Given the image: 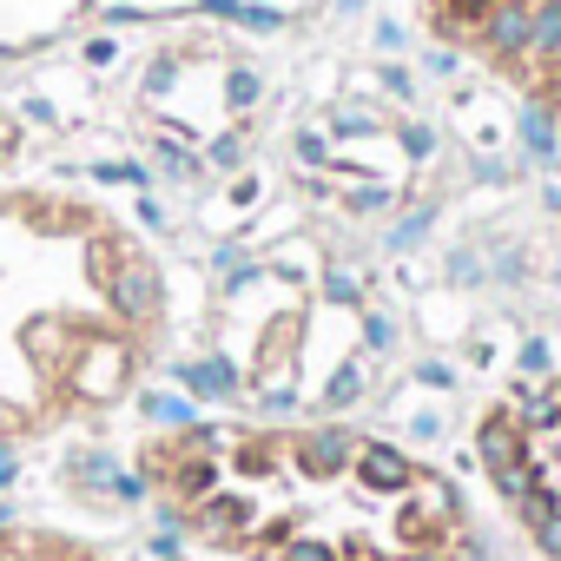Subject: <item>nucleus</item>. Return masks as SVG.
I'll return each instance as SVG.
<instances>
[{
    "label": "nucleus",
    "instance_id": "nucleus-1",
    "mask_svg": "<svg viewBox=\"0 0 561 561\" xmlns=\"http://www.w3.org/2000/svg\"><path fill=\"white\" fill-rule=\"evenodd\" d=\"M146 482L251 561H443L462 535L443 469L351 430L198 423L146 449Z\"/></svg>",
    "mask_w": 561,
    "mask_h": 561
},
{
    "label": "nucleus",
    "instance_id": "nucleus-5",
    "mask_svg": "<svg viewBox=\"0 0 561 561\" xmlns=\"http://www.w3.org/2000/svg\"><path fill=\"white\" fill-rule=\"evenodd\" d=\"M0 561H93V554L60 535H0Z\"/></svg>",
    "mask_w": 561,
    "mask_h": 561
},
{
    "label": "nucleus",
    "instance_id": "nucleus-4",
    "mask_svg": "<svg viewBox=\"0 0 561 561\" xmlns=\"http://www.w3.org/2000/svg\"><path fill=\"white\" fill-rule=\"evenodd\" d=\"M430 21L522 73L528 87H561V0H423Z\"/></svg>",
    "mask_w": 561,
    "mask_h": 561
},
{
    "label": "nucleus",
    "instance_id": "nucleus-3",
    "mask_svg": "<svg viewBox=\"0 0 561 561\" xmlns=\"http://www.w3.org/2000/svg\"><path fill=\"white\" fill-rule=\"evenodd\" d=\"M482 462L528 535L561 561V383L482 423Z\"/></svg>",
    "mask_w": 561,
    "mask_h": 561
},
{
    "label": "nucleus",
    "instance_id": "nucleus-2",
    "mask_svg": "<svg viewBox=\"0 0 561 561\" xmlns=\"http://www.w3.org/2000/svg\"><path fill=\"white\" fill-rule=\"evenodd\" d=\"M159 324L139 244L67 198H0V436L126 397Z\"/></svg>",
    "mask_w": 561,
    "mask_h": 561
}]
</instances>
